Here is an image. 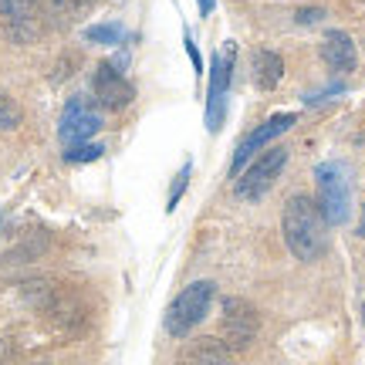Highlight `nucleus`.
<instances>
[{
	"label": "nucleus",
	"mask_w": 365,
	"mask_h": 365,
	"mask_svg": "<svg viewBox=\"0 0 365 365\" xmlns=\"http://www.w3.org/2000/svg\"><path fill=\"white\" fill-rule=\"evenodd\" d=\"M298 122V115L294 112H277V115H271L267 122H264L261 129H254L244 139V143L237 145V153H234V163H230V176H240L244 173V166H247L250 159L257 156V153H264V145L271 143L274 135H281V132H287L291 125Z\"/></svg>",
	"instance_id": "10"
},
{
	"label": "nucleus",
	"mask_w": 365,
	"mask_h": 365,
	"mask_svg": "<svg viewBox=\"0 0 365 365\" xmlns=\"http://www.w3.org/2000/svg\"><path fill=\"white\" fill-rule=\"evenodd\" d=\"M362 322H365V304H362Z\"/></svg>",
	"instance_id": "24"
},
{
	"label": "nucleus",
	"mask_w": 365,
	"mask_h": 365,
	"mask_svg": "<svg viewBox=\"0 0 365 365\" xmlns=\"http://www.w3.org/2000/svg\"><path fill=\"white\" fill-rule=\"evenodd\" d=\"M102 145L98 143H81V145H68L65 159L68 163H95V159H102Z\"/></svg>",
	"instance_id": "15"
},
{
	"label": "nucleus",
	"mask_w": 365,
	"mask_h": 365,
	"mask_svg": "<svg viewBox=\"0 0 365 365\" xmlns=\"http://www.w3.org/2000/svg\"><path fill=\"white\" fill-rule=\"evenodd\" d=\"M91 91H95V102L105 105V108H125V105L135 98V88L129 85V78L118 71V65L112 61H102V65L95 68V75H91Z\"/></svg>",
	"instance_id": "9"
},
{
	"label": "nucleus",
	"mask_w": 365,
	"mask_h": 365,
	"mask_svg": "<svg viewBox=\"0 0 365 365\" xmlns=\"http://www.w3.org/2000/svg\"><path fill=\"white\" fill-rule=\"evenodd\" d=\"M322 61H325L331 71H355V61H359V54H355V44L352 38L345 34V31H328L325 41H322Z\"/></svg>",
	"instance_id": "11"
},
{
	"label": "nucleus",
	"mask_w": 365,
	"mask_h": 365,
	"mask_svg": "<svg viewBox=\"0 0 365 365\" xmlns=\"http://www.w3.org/2000/svg\"><path fill=\"white\" fill-rule=\"evenodd\" d=\"M186 51H190V61H193L196 75H203V58H200V51H196V44H193V38H190V34H186Z\"/></svg>",
	"instance_id": "19"
},
{
	"label": "nucleus",
	"mask_w": 365,
	"mask_h": 365,
	"mask_svg": "<svg viewBox=\"0 0 365 365\" xmlns=\"http://www.w3.org/2000/svg\"><path fill=\"white\" fill-rule=\"evenodd\" d=\"M287 166V149L281 145H271V149H264L257 156L250 159V166L240 173V180H237V193L247 196V200H257L261 193H267L274 186V180L281 176V170Z\"/></svg>",
	"instance_id": "5"
},
{
	"label": "nucleus",
	"mask_w": 365,
	"mask_h": 365,
	"mask_svg": "<svg viewBox=\"0 0 365 365\" xmlns=\"http://www.w3.org/2000/svg\"><path fill=\"white\" fill-rule=\"evenodd\" d=\"M210 301H213V281H193V284H186L173 298V304L166 308V318H163V325L170 331L173 339H182V335H190L210 312Z\"/></svg>",
	"instance_id": "3"
},
{
	"label": "nucleus",
	"mask_w": 365,
	"mask_h": 365,
	"mask_svg": "<svg viewBox=\"0 0 365 365\" xmlns=\"http://www.w3.org/2000/svg\"><path fill=\"white\" fill-rule=\"evenodd\" d=\"M48 4L61 14H81V11H88V7H95L98 0H48Z\"/></svg>",
	"instance_id": "18"
},
{
	"label": "nucleus",
	"mask_w": 365,
	"mask_h": 365,
	"mask_svg": "<svg viewBox=\"0 0 365 365\" xmlns=\"http://www.w3.org/2000/svg\"><path fill=\"white\" fill-rule=\"evenodd\" d=\"M322 17H325V11H322V7H314V11H298L301 24H312V21H322Z\"/></svg>",
	"instance_id": "20"
},
{
	"label": "nucleus",
	"mask_w": 365,
	"mask_h": 365,
	"mask_svg": "<svg viewBox=\"0 0 365 365\" xmlns=\"http://www.w3.org/2000/svg\"><path fill=\"white\" fill-rule=\"evenodd\" d=\"M196 4H200V14H203V17L213 11V0H196Z\"/></svg>",
	"instance_id": "21"
},
{
	"label": "nucleus",
	"mask_w": 365,
	"mask_h": 365,
	"mask_svg": "<svg viewBox=\"0 0 365 365\" xmlns=\"http://www.w3.org/2000/svg\"><path fill=\"white\" fill-rule=\"evenodd\" d=\"M234 78V44H223L210 61V88H207V129L220 132L227 118V88Z\"/></svg>",
	"instance_id": "4"
},
{
	"label": "nucleus",
	"mask_w": 365,
	"mask_h": 365,
	"mask_svg": "<svg viewBox=\"0 0 365 365\" xmlns=\"http://www.w3.org/2000/svg\"><path fill=\"white\" fill-rule=\"evenodd\" d=\"M17 122H21V108L0 91V129H14Z\"/></svg>",
	"instance_id": "16"
},
{
	"label": "nucleus",
	"mask_w": 365,
	"mask_h": 365,
	"mask_svg": "<svg viewBox=\"0 0 365 365\" xmlns=\"http://www.w3.org/2000/svg\"><path fill=\"white\" fill-rule=\"evenodd\" d=\"M4 359H7V345L0 341V365H4Z\"/></svg>",
	"instance_id": "23"
},
{
	"label": "nucleus",
	"mask_w": 365,
	"mask_h": 365,
	"mask_svg": "<svg viewBox=\"0 0 365 365\" xmlns=\"http://www.w3.org/2000/svg\"><path fill=\"white\" fill-rule=\"evenodd\" d=\"M190 173H193V166H190V163H186V166H182V173L180 176H176V182H173V190H170V200H166V210H176V203H180V196L186 193V182H190Z\"/></svg>",
	"instance_id": "17"
},
{
	"label": "nucleus",
	"mask_w": 365,
	"mask_h": 365,
	"mask_svg": "<svg viewBox=\"0 0 365 365\" xmlns=\"http://www.w3.org/2000/svg\"><path fill=\"white\" fill-rule=\"evenodd\" d=\"M250 68H254V85L264 91H271L274 85L281 81V75H284V61L274 51H254Z\"/></svg>",
	"instance_id": "13"
},
{
	"label": "nucleus",
	"mask_w": 365,
	"mask_h": 365,
	"mask_svg": "<svg viewBox=\"0 0 365 365\" xmlns=\"http://www.w3.org/2000/svg\"><path fill=\"white\" fill-rule=\"evenodd\" d=\"M98 129H102V115H98L95 102L85 98V95H75V98L65 105V112H61V125H58L61 143L81 145V143H88Z\"/></svg>",
	"instance_id": "8"
},
{
	"label": "nucleus",
	"mask_w": 365,
	"mask_h": 365,
	"mask_svg": "<svg viewBox=\"0 0 365 365\" xmlns=\"http://www.w3.org/2000/svg\"><path fill=\"white\" fill-rule=\"evenodd\" d=\"M359 237H365V207H362V220H359Z\"/></svg>",
	"instance_id": "22"
},
{
	"label": "nucleus",
	"mask_w": 365,
	"mask_h": 365,
	"mask_svg": "<svg viewBox=\"0 0 365 365\" xmlns=\"http://www.w3.org/2000/svg\"><path fill=\"white\" fill-rule=\"evenodd\" d=\"M318 180V207L325 223H345L352 213V182H349V166L345 163H322L314 170Z\"/></svg>",
	"instance_id": "2"
},
{
	"label": "nucleus",
	"mask_w": 365,
	"mask_h": 365,
	"mask_svg": "<svg viewBox=\"0 0 365 365\" xmlns=\"http://www.w3.org/2000/svg\"><path fill=\"white\" fill-rule=\"evenodd\" d=\"M122 34H125V31L118 24H91L88 31H85V41H91V44H118Z\"/></svg>",
	"instance_id": "14"
},
{
	"label": "nucleus",
	"mask_w": 365,
	"mask_h": 365,
	"mask_svg": "<svg viewBox=\"0 0 365 365\" xmlns=\"http://www.w3.org/2000/svg\"><path fill=\"white\" fill-rule=\"evenodd\" d=\"M257 325L261 318L254 312V304L244 298H227L223 301V318H220V331H223V345L234 352V349H247L250 341L257 339Z\"/></svg>",
	"instance_id": "7"
},
{
	"label": "nucleus",
	"mask_w": 365,
	"mask_h": 365,
	"mask_svg": "<svg viewBox=\"0 0 365 365\" xmlns=\"http://www.w3.org/2000/svg\"><path fill=\"white\" fill-rule=\"evenodd\" d=\"M230 349L220 339H196L186 352L180 355L176 365H230Z\"/></svg>",
	"instance_id": "12"
},
{
	"label": "nucleus",
	"mask_w": 365,
	"mask_h": 365,
	"mask_svg": "<svg viewBox=\"0 0 365 365\" xmlns=\"http://www.w3.org/2000/svg\"><path fill=\"white\" fill-rule=\"evenodd\" d=\"M284 240L298 261H318L328 247V223L312 196H291L284 207Z\"/></svg>",
	"instance_id": "1"
},
{
	"label": "nucleus",
	"mask_w": 365,
	"mask_h": 365,
	"mask_svg": "<svg viewBox=\"0 0 365 365\" xmlns=\"http://www.w3.org/2000/svg\"><path fill=\"white\" fill-rule=\"evenodd\" d=\"M0 27L17 44H31L44 31V11L38 0H0Z\"/></svg>",
	"instance_id": "6"
}]
</instances>
